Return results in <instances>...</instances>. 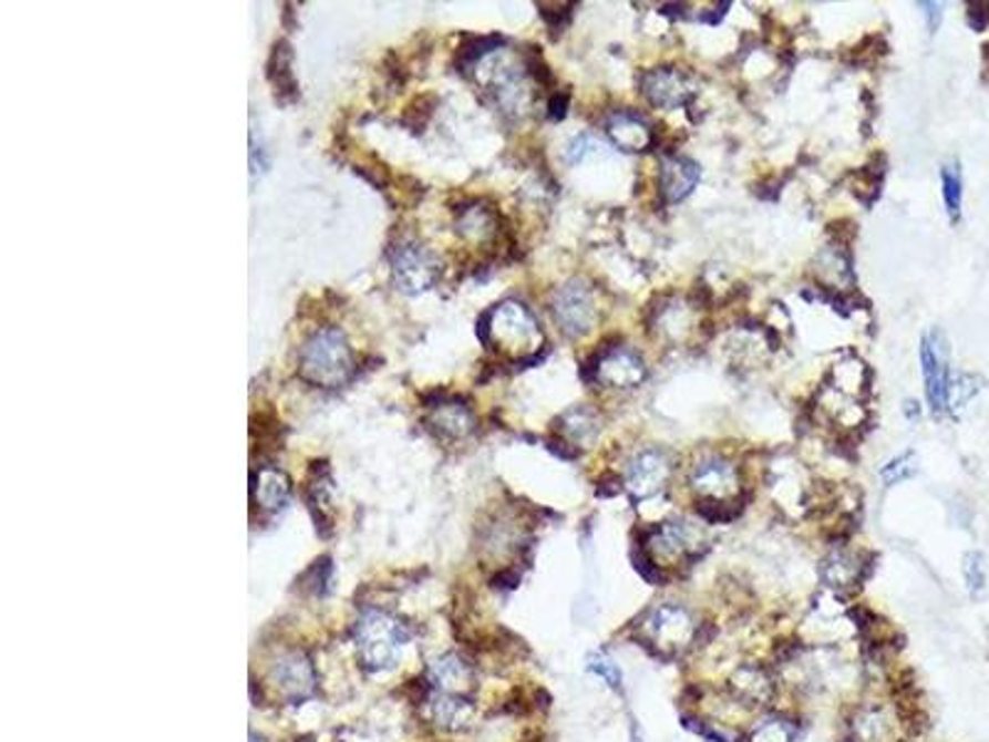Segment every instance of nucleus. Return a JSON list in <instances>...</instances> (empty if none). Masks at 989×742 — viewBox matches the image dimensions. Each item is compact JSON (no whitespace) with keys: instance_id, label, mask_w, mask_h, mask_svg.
<instances>
[{"instance_id":"nucleus-1","label":"nucleus","mask_w":989,"mask_h":742,"mask_svg":"<svg viewBox=\"0 0 989 742\" xmlns=\"http://www.w3.org/2000/svg\"><path fill=\"white\" fill-rule=\"evenodd\" d=\"M354 354L347 337L337 327L315 332L300 352V377L315 387L334 389L352 377Z\"/></svg>"},{"instance_id":"nucleus-2","label":"nucleus","mask_w":989,"mask_h":742,"mask_svg":"<svg viewBox=\"0 0 989 742\" xmlns=\"http://www.w3.org/2000/svg\"><path fill=\"white\" fill-rule=\"evenodd\" d=\"M477 337H481L485 344L491 342L493 337L499 349L519 357L529 354L532 349H537V344L542 342L537 320L529 315L525 305H519L515 300H507L503 305H497L495 310L485 312L481 320H477Z\"/></svg>"},{"instance_id":"nucleus-3","label":"nucleus","mask_w":989,"mask_h":742,"mask_svg":"<svg viewBox=\"0 0 989 742\" xmlns=\"http://www.w3.org/2000/svg\"><path fill=\"white\" fill-rule=\"evenodd\" d=\"M409 641V629L389 614L369 611L357 627L359 656L369 671H387L399 659V649Z\"/></svg>"},{"instance_id":"nucleus-4","label":"nucleus","mask_w":989,"mask_h":742,"mask_svg":"<svg viewBox=\"0 0 989 742\" xmlns=\"http://www.w3.org/2000/svg\"><path fill=\"white\" fill-rule=\"evenodd\" d=\"M552 312L567 337H584L597 322V302L584 280H569L552 297Z\"/></svg>"},{"instance_id":"nucleus-5","label":"nucleus","mask_w":989,"mask_h":742,"mask_svg":"<svg viewBox=\"0 0 989 742\" xmlns=\"http://www.w3.org/2000/svg\"><path fill=\"white\" fill-rule=\"evenodd\" d=\"M393 280L403 292H423L439 280V260L433 253L416 240H401L391 248Z\"/></svg>"},{"instance_id":"nucleus-6","label":"nucleus","mask_w":989,"mask_h":742,"mask_svg":"<svg viewBox=\"0 0 989 742\" xmlns=\"http://www.w3.org/2000/svg\"><path fill=\"white\" fill-rule=\"evenodd\" d=\"M920 362L925 377V394H928L933 413L948 411L950 394V374H948V342L940 330H933L923 337L920 344Z\"/></svg>"},{"instance_id":"nucleus-7","label":"nucleus","mask_w":989,"mask_h":742,"mask_svg":"<svg viewBox=\"0 0 989 742\" xmlns=\"http://www.w3.org/2000/svg\"><path fill=\"white\" fill-rule=\"evenodd\" d=\"M638 90H641L643 97L653 104V107H663V110H678L693 100V82L686 72H680L678 68H656V70H646L641 78H638Z\"/></svg>"},{"instance_id":"nucleus-8","label":"nucleus","mask_w":989,"mask_h":742,"mask_svg":"<svg viewBox=\"0 0 989 742\" xmlns=\"http://www.w3.org/2000/svg\"><path fill=\"white\" fill-rule=\"evenodd\" d=\"M643 629L656 646H683L690 641V636H696L693 619H690L688 609L678 607V604H661L648 611Z\"/></svg>"},{"instance_id":"nucleus-9","label":"nucleus","mask_w":989,"mask_h":742,"mask_svg":"<svg viewBox=\"0 0 989 742\" xmlns=\"http://www.w3.org/2000/svg\"><path fill=\"white\" fill-rule=\"evenodd\" d=\"M671 478V461L663 451H643L638 453L626 473V487L636 497L656 495L666 481Z\"/></svg>"},{"instance_id":"nucleus-10","label":"nucleus","mask_w":989,"mask_h":742,"mask_svg":"<svg viewBox=\"0 0 989 742\" xmlns=\"http://www.w3.org/2000/svg\"><path fill=\"white\" fill-rule=\"evenodd\" d=\"M599 354V374L597 381H604L606 387L616 389H631L638 387L646 379V367L641 357L626 347H611L601 349Z\"/></svg>"},{"instance_id":"nucleus-11","label":"nucleus","mask_w":989,"mask_h":742,"mask_svg":"<svg viewBox=\"0 0 989 742\" xmlns=\"http://www.w3.org/2000/svg\"><path fill=\"white\" fill-rule=\"evenodd\" d=\"M690 483L708 501H728V495L738 491V471L730 461L712 455V458L696 463L693 473H690Z\"/></svg>"},{"instance_id":"nucleus-12","label":"nucleus","mask_w":989,"mask_h":742,"mask_svg":"<svg viewBox=\"0 0 989 742\" xmlns=\"http://www.w3.org/2000/svg\"><path fill=\"white\" fill-rule=\"evenodd\" d=\"M698 178L700 166L693 158L668 156L661 162V172H658V188H661V196L668 204H678V200L693 194Z\"/></svg>"},{"instance_id":"nucleus-13","label":"nucleus","mask_w":989,"mask_h":742,"mask_svg":"<svg viewBox=\"0 0 989 742\" xmlns=\"http://www.w3.org/2000/svg\"><path fill=\"white\" fill-rule=\"evenodd\" d=\"M272 678H275V686H278L280 691L290 698L310 695L315 691V683H317L312 661L297 651L282 656V659L275 663Z\"/></svg>"},{"instance_id":"nucleus-14","label":"nucleus","mask_w":989,"mask_h":742,"mask_svg":"<svg viewBox=\"0 0 989 742\" xmlns=\"http://www.w3.org/2000/svg\"><path fill=\"white\" fill-rule=\"evenodd\" d=\"M429 423L433 433H439L441 439L455 441L475 429V416L459 399H441L435 401V406H431Z\"/></svg>"},{"instance_id":"nucleus-15","label":"nucleus","mask_w":989,"mask_h":742,"mask_svg":"<svg viewBox=\"0 0 989 742\" xmlns=\"http://www.w3.org/2000/svg\"><path fill=\"white\" fill-rule=\"evenodd\" d=\"M606 132H609L614 144L621 146L624 152H646L648 146H653V130L641 116L631 112H616L606 122Z\"/></svg>"},{"instance_id":"nucleus-16","label":"nucleus","mask_w":989,"mask_h":742,"mask_svg":"<svg viewBox=\"0 0 989 742\" xmlns=\"http://www.w3.org/2000/svg\"><path fill=\"white\" fill-rule=\"evenodd\" d=\"M431 686L441 688V693L461 695L473 686V668L461 656H443L431 666Z\"/></svg>"},{"instance_id":"nucleus-17","label":"nucleus","mask_w":989,"mask_h":742,"mask_svg":"<svg viewBox=\"0 0 989 742\" xmlns=\"http://www.w3.org/2000/svg\"><path fill=\"white\" fill-rule=\"evenodd\" d=\"M870 565H861V559L856 555H848L844 549L838 553H832L822 565V577L828 587L836 589H848L856 587L861 579L868 575Z\"/></svg>"},{"instance_id":"nucleus-18","label":"nucleus","mask_w":989,"mask_h":742,"mask_svg":"<svg viewBox=\"0 0 989 742\" xmlns=\"http://www.w3.org/2000/svg\"><path fill=\"white\" fill-rule=\"evenodd\" d=\"M287 497H290V481L287 475L275 468H260L258 478L253 483V501L258 503L262 511H282Z\"/></svg>"},{"instance_id":"nucleus-19","label":"nucleus","mask_w":989,"mask_h":742,"mask_svg":"<svg viewBox=\"0 0 989 742\" xmlns=\"http://www.w3.org/2000/svg\"><path fill=\"white\" fill-rule=\"evenodd\" d=\"M557 423H559V433L571 445H579V443H587L591 439H597V433L601 429L597 413H594L591 409H584V406H577V409L567 411L565 416H562Z\"/></svg>"},{"instance_id":"nucleus-20","label":"nucleus","mask_w":989,"mask_h":742,"mask_svg":"<svg viewBox=\"0 0 989 742\" xmlns=\"http://www.w3.org/2000/svg\"><path fill=\"white\" fill-rule=\"evenodd\" d=\"M433 718L441 728L459 730L473 718V705L461 695L441 693V698H435L433 701Z\"/></svg>"},{"instance_id":"nucleus-21","label":"nucleus","mask_w":989,"mask_h":742,"mask_svg":"<svg viewBox=\"0 0 989 742\" xmlns=\"http://www.w3.org/2000/svg\"><path fill=\"white\" fill-rule=\"evenodd\" d=\"M459 233L471 240H483L493 236L495 230V214L491 208H483L477 204H471L467 208H459V223H455Z\"/></svg>"},{"instance_id":"nucleus-22","label":"nucleus","mask_w":989,"mask_h":742,"mask_svg":"<svg viewBox=\"0 0 989 742\" xmlns=\"http://www.w3.org/2000/svg\"><path fill=\"white\" fill-rule=\"evenodd\" d=\"M854 735L858 742H886L890 735V720L880 708L861 710L854 720Z\"/></svg>"},{"instance_id":"nucleus-23","label":"nucleus","mask_w":989,"mask_h":742,"mask_svg":"<svg viewBox=\"0 0 989 742\" xmlns=\"http://www.w3.org/2000/svg\"><path fill=\"white\" fill-rule=\"evenodd\" d=\"M290 60H292L290 45H287L285 40H280L272 50L270 72H268L270 82L275 84V94H280V97L282 94H290V97H295V92H297V84H295V78L290 72Z\"/></svg>"},{"instance_id":"nucleus-24","label":"nucleus","mask_w":989,"mask_h":742,"mask_svg":"<svg viewBox=\"0 0 989 742\" xmlns=\"http://www.w3.org/2000/svg\"><path fill=\"white\" fill-rule=\"evenodd\" d=\"M735 691L748 698V701L758 703V701H764V698H770L772 683L762 668L744 666L735 673Z\"/></svg>"},{"instance_id":"nucleus-25","label":"nucleus","mask_w":989,"mask_h":742,"mask_svg":"<svg viewBox=\"0 0 989 742\" xmlns=\"http://www.w3.org/2000/svg\"><path fill=\"white\" fill-rule=\"evenodd\" d=\"M587 668L589 671L594 673V676H599L601 681L611 688V691H616V693H621L624 691V673H621V668H619V663H616L609 653L606 651H594V653H589V659H587Z\"/></svg>"},{"instance_id":"nucleus-26","label":"nucleus","mask_w":989,"mask_h":742,"mask_svg":"<svg viewBox=\"0 0 989 742\" xmlns=\"http://www.w3.org/2000/svg\"><path fill=\"white\" fill-rule=\"evenodd\" d=\"M962 575H965V585L967 591L972 594L975 599H980L985 589H987V565L982 553H967L962 559Z\"/></svg>"},{"instance_id":"nucleus-27","label":"nucleus","mask_w":989,"mask_h":742,"mask_svg":"<svg viewBox=\"0 0 989 742\" xmlns=\"http://www.w3.org/2000/svg\"><path fill=\"white\" fill-rule=\"evenodd\" d=\"M942 198H945V206H948L950 218L952 220L960 218L962 176H960V168H957V166H945L942 168Z\"/></svg>"},{"instance_id":"nucleus-28","label":"nucleus","mask_w":989,"mask_h":742,"mask_svg":"<svg viewBox=\"0 0 989 742\" xmlns=\"http://www.w3.org/2000/svg\"><path fill=\"white\" fill-rule=\"evenodd\" d=\"M740 501L735 497V501H700L698 505H696V513L703 517V519H708V523H712V525H718V523H730V519H735L738 515H740Z\"/></svg>"},{"instance_id":"nucleus-29","label":"nucleus","mask_w":989,"mask_h":742,"mask_svg":"<svg viewBox=\"0 0 989 742\" xmlns=\"http://www.w3.org/2000/svg\"><path fill=\"white\" fill-rule=\"evenodd\" d=\"M633 567H636L638 575H641L648 581V585H653V587L668 585L666 569L658 565V559L651 553H648L646 547H638L636 553H633Z\"/></svg>"},{"instance_id":"nucleus-30","label":"nucleus","mask_w":989,"mask_h":742,"mask_svg":"<svg viewBox=\"0 0 989 742\" xmlns=\"http://www.w3.org/2000/svg\"><path fill=\"white\" fill-rule=\"evenodd\" d=\"M752 742H794V728L784 720H770L754 730Z\"/></svg>"},{"instance_id":"nucleus-31","label":"nucleus","mask_w":989,"mask_h":742,"mask_svg":"<svg viewBox=\"0 0 989 742\" xmlns=\"http://www.w3.org/2000/svg\"><path fill=\"white\" fill-rule=\"evenodd\" d=\"M916 458H913V453H903V455H898L896 461H890L884 471H880V478H884L888 485H893V483H900V481H906V478H910L913 473H916Z\"/></svg>"},{"instance_id":"nucleus-32","label":"nucleus","mask_w":989,"mask_h":742,"mask_svg":"<svg viewBox=\"0 0 989 742\" xmlns=\"http://www.w3.org/2000/svg\"><path fill=\"white\" fill-rule=\"evenodd\" d=\"M601 148V144L594 140L591 134H579L577 140H571V144L567 146V162L569 164H581L584 158H589L591 154H597Z\"/></svg>"},{"instance_id":"nucleus-33","label":"nucleus","mask_w":989,"mask_h":742,"mask_svg":"<svg viewBox=\"0 0 989 742\" xmlns=\"http://www.w3.org/2000/svg\"><path fill=\"white\" fill-rule=\"evenodd\" d=\"M967 20H970L972 30L982 33V30L989 25V3H970V10H967Z\"/></svg>"},{"instance_id":"nucleus-34","label":"nucleus","mask_w":989,"mask_h":742,"mask_svg":"<svg viewBox=\"0 0 989 742\" xmlns=\"http://www.w3.org/2000/svg\"><path fill=\"white\" fill-rule=\"evenodd\" d=\"M567 107H569V92H557L555 97L549 100V112H547L549 120H555V122L565 120Z\"/></svg>"},{"instance_id":"nucleus-35","label":"nucleus","mask_w":989,"mask_h":742,"mask_svg":"<svg viewBox=\"0 0 989 742\" xmlns=\"http://www.w3.org/2000/svg\"><path fill=\"white\" fill-rule=\"evenodd\" d=\"M621 478L619 475H604V478L597 483V495L599 497H611L616 493H621Z\"/></svg>"},{"instance_id":"nucleus-36","label":"nucleus","mask_w":989,"mask_h":742,"mask_svg":"<svg viewBox=\"0 0 989 742\" xmlns=\"http://www.w3.org/2000/svg\"><path fill=\"white\" fill-rule=\"evenodd\" d=\"M920 8H925V16H928V25L935 33V30H938V25H940V18H942L940 6L938 3H923Z\"/></svg>"},{"instance_id":"nucleus-37","label":"nucleus","mask_w":989,"mask_h":742,"mask_svg":"<svg viewBox=\"0 0 989 742\" xmlns=\"http://www.w3.org/2000/svg\"><path fill=\"white\" fill-rule=\"evenodd\" d=\"M250 742H265V740H262V738H253Z\"/></svg>"}]
</instances>
